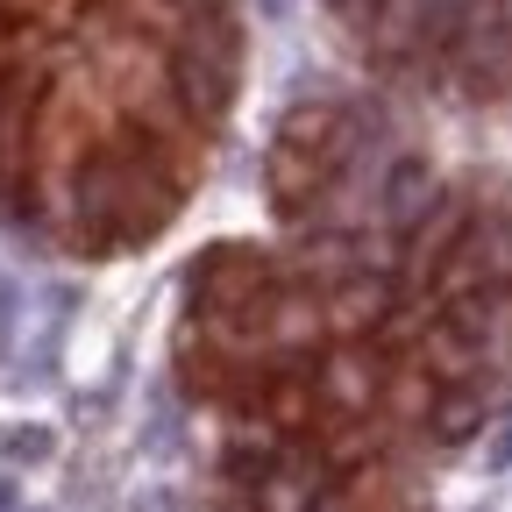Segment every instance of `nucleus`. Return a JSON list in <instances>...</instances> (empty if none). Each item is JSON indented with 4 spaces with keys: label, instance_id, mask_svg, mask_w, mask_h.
I'll list each match as a JSON object with an SVG mask.
<instances>
[{
    "label": "nucleus",
    "instance_id": "obj_1",
    "mask_svg": "<svg viewBox=\"0 0 512 512\" xmlns=\"http://www.w3.org/2000/svg\"><path fill=\"white\" fill-rule=\"evenodd\" d=\"M171 384L207 512H441L512 456V171L342 64L299 86L264 221L178 278Z\"/></svg>",
    "mask_w": 512,
    "mask_h": 512
},
{
    "label": "nucleus",
    "instance_id": "obj_2",
    "mask_svg": "<svg viewBox=\"0 0 512 512\" xmlns=\"http://www.w3.org/2000/svg\"><path fill=\"white\" fill-rule=\"evenodd\" d=\"M256 0H0V242L64 271L157 249L249 100Z\"/></svg>",
    "mask_w": 512,
    "mask_h": 512
},
{
    "label": "nucleus",
    "instance_id": "obj_3",
    "mask_svg": "<svg viewBox=\"0 0 512 512\" xmlns=\"http://www.w3.org/2000/svg\"><path fill=\"white\" fill-rule=\"evenodd\" d=\"M335 64L434 121L512 114V0H313Z\"/></svg>",
    "mask_w": 512,
    "mask_h": 512
}]
</instances>
